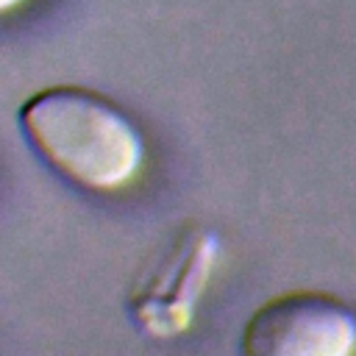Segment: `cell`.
Returning <instances> with one entry per match:
<instances>
[{
	"instance_id": "obj_2",
	"label": "cell",
	"mask_w": 356,
	"mask_h": 356,
	"mask_svg": "<svg viewBox=\"0 0 356 356\" xmlns=\"http://www.w3.org/2000/svg\"><path fill=\"white\" fill-rule=\"evenodd\" d=\"M220 239L203 222H184L142 261L131 278L125 309L150 339H175L195 323L197 303L214 275Z\"/></svg>"
},
{
	"instance_id": "obj_4",
	"label": "cell",
	"mask_w": 356,
	"mask_h": 356,
	"mask_svg": "<svg viewBox=\"0 0 356 356\" xmlns=\"http://www.w3.org/2000/svg\"><path fill=\"white\" fill-rule=\"evenodd\" d=\"M25 0H0V17L3 14H8V11H14V8H19Z\"/></svg>"
},
{
	"instance_id": "obj_3",
	"label": "cell",
	"mask_w": 356,
	"mask_h": 356,
	"mask_svg": "<svg viewBox=\"0 0 356 356\" xmlns=\"http://www.w3.org/2000/svg\"><path fill=\"white\" fill-rule=\"evenodd\" d=\"M353 350L356 312L323 292L270 298L242 328L248 356H348Z\"/></svg>"
},
{
	"instance_id": "obj_1",
	"label": "cell",
	"mask_w": 356,
	"mask_h": 356,
	"mask_svg": "<svg viewBox=\"0 0 356 356\" xmlns=\"http://www.w3.org/2000/svg\"><path fill=\"white\" fill-rule=\"evenodd\" d=\"M36 156L86 192H117L136 181L145 142L131 117L86 86H47L19 106Z\"/></svg>"
}]
</instances>
